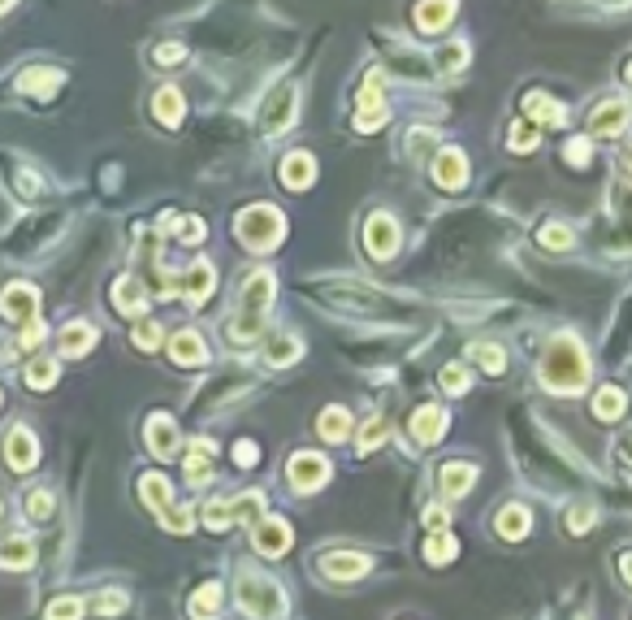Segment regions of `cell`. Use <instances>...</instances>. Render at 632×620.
Returning <instances> with one entry per match:
<instances>
[{"instance_id": "2e32d148", "label": "cell", "mask_w": 632, "mask_h": 620, "mask_svg": "<svg viewBox=\"0 0 632 620\" xmlns=\"http://www.w3.org/2000/svg\"><path fill=\"white\" fill-rule=\"evenodd\" d=\"M213 291H217V270H213V265H204V261L191 265V270L178 278V296L187 299L191 308H199V304L213 296Z\"/></svg>"}, {"instance_id": "cb8c5ba5", "label": "cell", "mask_w": 632, "mask_h": 620, "mask_svg": "<svg viewBox=\"0 0 632 620\" xmlns=\"http://www.w3.org/2000/svg\"><path fill=\"white\" fill-rule=\"evenodd\" d=\"M213 460H217V443H208V438H195L191 451H187V460H182V469H187V482H191V486L208 482V473H213Z\"/></svg>"}, {"instance_id": "ffe728a7", "label": "cell", "mask_w": 632, "mask_h": 620, "mask_svg": "<svg viewBox=\"0 0 632 620\" xmlns=\"http://www.w3.org/2000/svg\"><path fill=\"white\" fill-rule=\"evenodd\" d=\"M96 348V330L87 322H66L61 325V334H57V351L66 356V360H78V356H87V351Z\"/></svg>"}, {"instance_id": "f1b7e54d", "label": "cell", "mask_w": 632, "mask_h": 620, "mask_svg": "<svg viewBox=\"0 0 632 620\" xmlns=\"http://www.w3.org/2000/svg\"><path fill=\"white\" fill-rule=\"evenodd\" d=\"M152 113L161 118V126H178L182 118H187V100H182L178 87H161L156 100H152Z\"/></svg>"}, {"instance_id": "4fadbf2b", "label": "cell", "mask_w": 632, "mask_h": 620, "mask_svg": "<svg viewBox=\"0 0 632 620\" xmlns=\"http://www.w3.org/2000/svg\"><path fill=\"white\" fill-rule=\"evenodd\" d=\"M147 299H152V291H147L144 273H126V278L113 282V304H118V313H122V317H144Z\"/></svg>"}, {"instance_id": "e575fe53", "label": "cell", "mask_w": 632, "mask_h": 620, "mask_svg": "<svg viewBox=\"0 0 632 620\" xmlns=\"http://www.w3.org/2000/svg\"><path fill=\"white\" fill-rule=\"evenodd\" d=\"M260 512H265V495H260V491H247V495L230 499V517H234V525H256V521H265Z\"/></svg>"}, {"instance_id": "f5cc1de1", "label": "cell", "mask_w": 632, "mask_h": 620, "mask_svg": "<svg viewBox=\"0 0 632 620\" xmlns=\"http://www.w3.org/2000/svg\"><path fill=\"white\" fill-rule=\"evenodd\" d=\"M152 57H156V66H165V70H170V66H182L187 49H182V44H161V49L152 52Z\"/></svg>"}, {"instance_id": "9f6ffc18", "label": "cell", "mask_w": 632, "mask_h": 620, "mask_svg": "<svg viewBox=\"0 0 632 620\" xmlns=\"http://www.w3.org/2000/svg\"><path fill=\"white\" fill-rule=\"evenodd\" d=\"M204 239V222L199 217H182V244H199Z\"/></svg>"}, {"instance_id": "5bb4252c", "label": "cell", "mask_w": 632, "mask_h": 620, "mask_svg": "<svg viewBox=\"0 0 632 620\" xmlns=\"http://www.w3.org/2000/svg\"><path fill=\"white\" fill-rule=\"evenodd\" d=\"M4 460H9V469L13 473L35 469V465H40V438H35L26 425H13L9 438H4Z\"/></svg>"}, {"instance_id": "f6af8a7d", "label": "cell", "mask_w": 632, "mask_h": 620, "mask_svg": "<svg viewBox=\"0 0 632 620\" xmlns=\"http://www.w3.org/2000/svg\"><path fill=\"white\" fill-rule=\"evenodd\" d=\"M468 386H472V377H468L463 365H446V369H442V391H446V395H463Z\"/></svg>"}, {"instance_id": "db71d44e", "label": "cell", "mask_w": 632, "mask_h": 620, "mask_svg": "<svg viewBox=\"0 0 632 620\" xmlns=\"http://www.w3.org/2000/svg\"><path fill=\"white\" fill-rule=\"evenodd\" d=\"M589 525H593V508L576 503V508H572V517H567V529H572V534H584Z\"/></svg>"}, {"instance_id": "7dc6e473", "label": "cell", "mask_w": 632, "mask_h": 620, "mask_svg": "<svg viewBox=\"0 0 632 620\" xmlns=\"http://www.w3.org/2000/svg\"><path fill=\"white\" fill-rule=\"evenodd\" d=\"M161 339H165V334H161V325H156V322H139V325H135V348H139V351H156V348H161Z\"/></svg>"}, {"instance_id": "9a60e30c", "label": "cell", "mask_w": 632, "mask_h": 620, "mask_svg": "<svg viewBox=\"0 0 632 620\" xmlns=\"http://www.w3.org/2000/svg\"><path fill=\"white\" fill-rule=\"evenodd\" d=\"M320 572L329 581H356V577L373 572V560L360 551H329V555H320Z\"/></svg>"}, {"instance_id": "9c48e42d", "label": "cell", "mask_w": 632, "mask_h": 620, "mask_svg": "<svg viewBox=\"0 0 632 620\" xmlns=\"http://www.w3.org/2000/svg\"><path fill=\"white\" fill-rule=\"evenodd\" d=\"M294 543L291 525L282 521V517H265V521L251 525V546L260 551V555H268V560H277V555H286Z\"/></svg>"}, {"instance_id": "816d5d0a", "label": "cell", "mask_w": 632, "mask_h": 620, "mask_svg": "<svg viewBox=\"0 0 632 620\" xmlns=\"http://www.w3.org/2000/svg\"><path fill=\"white\" fill-rule=\"evenodd\" d=\"M44 339H48V325H44V317H40V322H31V325H22V348L26 351H35Z\"/></svg>"}, {"instance_id": "680465c9", "label": "cell", "mask_w": 632, "mask_h": 620, "mask_svg": "<svg viewBox=\"0 0 632 620\" xmlns=\"http://www.w3.org/2000/svg\"><path fill=\"white\" fill-rule=\"evenodd\" d=\"M615 460H619V469H628V477H632V434L615 443Z\"/></svg>"}, {"instance_id": "ab89813d", "label": "cell", "mask_w": 632, "mask_h": 620, "mask_svg": "<svg viewBox=\"0 0 632 620\" xmlns=\"http://www.w3.org/2000/svg\"><path fill=\"white\" fill-rule=\"evenodd\" d=\"M537 244H541L546 252H567L572 248V230H567L563 222H546L541 226V235H537Z\"/></svg>"}, {"instance_id": "6125c7cd", "label": "cell", "mask_w": 632, "mask_h": 620, "mask_svg": "<svg viewBox=\"0 0 632 620\" xmlns=\"http://www.w3.org/2000/svg\"><path fill=\"white\" fill-rule=\"evenodd\" d=\"M624 170H628V174H632V144H628V148H624Z\"/></svg>"}, {"instance_id": "8992f818", "label": "cell", "mask_w": 632, "mask_h": 620, "mask_svg": "<svg viewBox=\"0 0 632 620\" xmlns=\"http://www.w3.org/2000/svg\"><path fill=\"white\" fill-rule=\"evenodd\" d=\"M286 477H291V486L299 495H312L329 482V460L316 456V451H294L291 465H286Z\"/></svg>"}, {"instance_id": "be15d7a7", "label": "cell", "mask_w": 632, "mask_h": 620, "mask_svg": "<svg viewBox=\"0 0 632 620\" xmlns=\"http://www.w3.org/2000/svg\"><path fill=\"white\" fill-rule=\"evenodd\" d=\"M624 83H628V87H632V61H628V66H624Z\"/></svg>"}, {"instance_id": "91938a15", "label": "cell", "mask_w": 632, "mask_h": 620, "mask_svg": "<svg viewBox=\"0 0 632 620\" xmlns=\"http://www.w3.org/2000/svg\"><path fill=\"white\" fill-rule=\"evenodd\" d=\"M429 144H434V130H412V139H408V152H412V156H420V152L429 148Z\"/></svg>"}, {"instance_id": "bcb514c9", "label": "cell", "mask_w": 632, "mask_h": 620, "mask_svg": "<svg viewBox=\"0 0 632 620\" xmlns=\"http://www.w3.org/2000/svg\"><path fill=\"white\" fill-rule=\"evenodd\" d=\"M48 620H78L83 616V598H74V595H66V598H52L48 603V612H44Z\"/></svg>"}, {"instance_id": "ba28073f", "label": "cell", "mask_w": 632, "mask_h": 620, "mask_svg": "<svg viewBox=\"0 0 632 620\" xmlns=\"http://www.w3.org/2000/svg\"><path fill=\"white\" fill-rule=\"evenodd\" d=\"M294 109H299V92H294V87H277V92L265 100L260 130H265V135H286L294 122Z\"/></svg>"}, {"instance_id": "6f0895ef", "label": "cell", "mask_w": 632, "mask_h": 620, "mask_svg": "<svg viewBox=\"0 0 632 620\" xmlns=\"http://www.w3.org/2000/svg\"><path fill=\"white\" fill-rule=\"evenodd\" d=\"M446 521H451V517H446V508H442V503H434V508L425 512V525H429L434 534H442V529H446Z\"/></svg>"}, {"instance_id": "f907efd6", "label": "cell", "mask_w": 632, "mask_h": 620, "mask_svg": "<svg viewBox=\"0 0 632 620\" xmlns=\"http://www.w3.org/2000/svg\"><path fill=\"white\" fill-rule=\"evenodd\" d=\"M589 144H593L589 135H576V139H567V148H563V156H567L572 165H584V161H589Z\"/></svg>"}, {"instance_id": "11a10c76", "label": "cell", "mask_w": 632, "mask_h": 620, "mask_svg": "<svg viewBox=\"0 0 632 620\" xmlns=\"http://www.w3.org/2000/svg\"><path fill=\"white\" fill-rule=\"evenodd\" d=\"M234 460H239L243 469H251V465L260 460V447H256V443H247V438H243V443L234 447Z\"/></svg>"}, {"instance_id": "5b68a950", "label": "cell", "mask_w": 632, "mask_h": 620, "mask_svg": "<svg viewBox=\"0 0 632 620\" xmlns=\"http://www.w3.org/2000/svg\"><path fill=\"white\" fill-rule=\"evenodd\" d=\"M632 122V109H628V100H619V96H607V100H598L593 109H589V118H584V126H589V139L598 135V139H615V135H624Z\"/></svg>"}, {"instance_id": "6da1fadb", "label": "cell", "mask_w": 632, "mask_h": 620, "mask_svg": "<svg viewBox=\"0 0 632 620\" xmlns=\"http://www.w3.org/2000/svg\"><path fill=\"white\" fill-rule=\"evenodd\" d=\"M541 386L555 391V395H581L589 386V360H584L581 343L572 334H555L550 348L541 356Z\"/></svg>"}, {"instance_id": "44dd1931", "label": "cell", "mask_w": 632, "mask_h": 620, "mask_svg": "<svg viewBox=\"0 0 632 620\" xmlns=\"http://www.w3.org/2000/svg\"><path fill=\"white\" fill-rule=\"evenodd\" d=\"M451 18H455V0H420L412 9L416 31H425V35H438Z\"/></svg>"}, {"instance_id": "30bf717a", "label": "cell", "mask_w": 632, "mask_h": 620, "mask_svg": "<svg viewBox=\"0 0 632 620\" xmlns=\"http://www.w3.org/2000/svg\"><path fill=\"white\" fill-rule=\"evenodd\" d=\"M386 122V96H382V75H368L364 92L356 96V130L373 135L377 126Z\"/></svg>"}, {"instance_id": "7bdbcfd3", "label": "cell", "mask_w": 632, "mask_h": 620, "mask_svg": "<svg viewBox=\"0 0 632 620\" xmlns=\"http://www.w3.org/2000/svg\"><path fill=\"white\" fill-rule=\"evenodd\" d=\"M161 525H165L170 534H191L195 517H191V508H182V503H178V508H165V512H161Z\"/></svg>"}, {"instance_id": "d6986e66", "label": "cell", "mask_w": 632, "mask_h": 620, "mask_svg": "<svg viewBox=\"0 0 632 620\" xmlns=\"http://www.w3.org/2000/svg\"><path fill=\"white\" fill-rule=\"evenodd\" d=\"M524 122L563 126V122H567V109H563L555 96H546V92H529V96H524Z\"/></svg>"}, {"instance_id": "d4e9b609", "label": "cell", "mask_w": 632, "mask_h": 620, "mask_svg": "<svg viewBox=\"0 0 632 620\" xmlns=\"http://www.w3.org/2000/svg\"><path fill=\"white\" fill-rule=\"evenodd\" d=\"M170 360L173 365H204L208 348H204V339L195 330H178V334H170Z\"/></svg>"}, {"instance_id": "f546056e", "label": "cell", "mask_w": 632, "mask_h": 620, "mask_svg": "<svg viewBox=\"0 0 632 620\" xmlns=\"http://www.w3.org/2000/svg\"><path fill=\"white\" fill-rule=\"evenodd\" d=\"M316 434L325 438V443H347V434H351V412L347 408H325L320 412V421H316Z\"/></svg>"}, {"instance_id": "e0dca14e", "label": "cell", "mask_w": 632, "mask_h": 620, "mask_svg": "<svg viewBox=\"0 0 632 620\" xmlns=\"http://www.w3.org/2000/svg\"><path fill=\"white\" fill-rule=\"evenodd\" d=\"M434 182L442 191H463L468 187V156L460 148H442L434 161Z\"/></svg>"}, {"instance_id": "4316f807", "label": "cell", "mask_w": 632, "mask_h": 620, "mask_svg": "<svg viewBox=\"0 0 632 620\" xmlns=\"http://www.w3.org/2000/svg\"><path fill=\"white\" fill-rule=\"evenodd\" d=\"M472 482H477V465H442V477H438V486H442V499H463L468 491H472Z\"/></svg>"}, {"instance_id": "836d02e7", "label": "cell", "mask_w": 632, "mask_h": 620, "mask_svg": "<svg viewBox=\"0 0 632 620\" xmlns=\"http://www.w3.org/2000/svg\"><path fill=\"white\" fill-rule=\"evenodd\" d=\"M22 382L31 386V391H52V386H57V360L35 356V360L22 369Z\"/></svg>"}, {"instance_id": "f35d334b", "label": "cell", "mask_w": 632, "mask_h": 620, "mask_svg": "<svg viewBox=\"0 0 632 620\" xmlns=\"http://www.w3.org/2000/svg\"><path fill=\"white\" fill-rule=\"evenodd\" d=\"M126 603H130L126 590H100V595L92 598V612L104 616V620H113V616H122V612H126Z\"/></svg>"}, {"instance_id": "7c38bea8", "label": "cell", "mask_w": 632, "mask_h": 620, "mask_svg": "<svg viewBox=\"0 0 632 620\" xmlns=\"http://www.w3.org/2000/svg\"><path fill=\"white\" fill-rule=\"evenodd\" d=\"M144 438L156 460H173L178 456V421H173L170 412H152L144 425Z\"/></svg>"}, {"instance_id": "681fc988", "label": "cell", "mask_w": 632, "mask_h": 620, "mask_svg": "<svg viewBox=\"0 0 632 620\" xmlns=\"http://www.w3.org/2000/svg\"><path fill=\"white\" fill-rule=\"evenodd\" d=\"M386 434H390V421H386V417H373V421L360 430V447H364V451H373V447L382 443Z\"/></svg>"}, {"instance_id": "484cf974", "label": "cell", "mask_w": 632, "mask_h": 620, "mask_svg": "<svg viewBox=\"0 0 632 620\" xmlns=\"http://www.w3.org/2000/svg\"><path fill=\"white\" fill-rule=\"evenodd\" d=\"M494 529H498V538L520 543V538L533 529V517H529V508H524V503H507V508L494 517Z\"/></svg>"}, {"instance_id": "4dcf8cb0", "label": "cell", "mask_w": 632, "mask_h": 620, "mask_svg": "<svg viewBox=\"0 0 632 620\" xmlns=\"http://www.w3.org/2000/svg\"><path fill=\"white\" fill-rule=\"evenodd\" d=\"M187 612H191V620H217V612H221V586L217 581H204V586L191 595Z\"/></svg>"}, {"instance_id": "c3c4849f", "label": "cell", "mask_w": 632, "mask_h": 620, "mask_svg": "<svg viewBox=\"0 0 632 620\" xmlns=\"http://www.w3.org/2000/svg\"><path fill=\"white\" fill-rule=\"evenodd\" d=\"M463 61H468V44H446V49L438 52V70H442V75L463 70Z\"/></svg>"}, {"instance_id": "8d00e7d4", "label": "cell", "mask_w": 632, "mask_h": 620, "mask_svg": "<svg viewBox=\"0 0 632 620\" xmlns=\"http://www.w3.org/2000/svg\"><path fill=\"white\" fill-rule=\"evenodd\" d=\"M455 555H460V538H455V534H446V529H442V534H429V543H425V560H429V564H451Z\"/></svg>"}, {"instance_id": "74e56055", "label": "cell", "mask_w": 632, "mask_h": 620, "mask_svg": "<svg viewBox=\"0 0 632 620\" xmlns=\"http://www.w3.org/2000/svg\"><path fill=\"white\" fill-rule=\"evenodd\" d=\"M481 369L489 373V377H498V373H507V351L498 348V343H472V351H468Z\"/></svg>"}, {"instance_id": "277c9868", "label": "cell", "mask_w": 632, "mask_h": 620, "mask_svg": "<svg viewBox=\"0 0 632 620\" xmlns=\"http://www.w3.org/2000/svg\"><path fill=\"white\" fill-rule=\"evenodd\" d=\"M234 235L251 252H273L282 244V235H286V217L273 204H247L243 213L234 217Z\"/></svg>"}, {"instance_id": "1f68e13d", "label": "cell", "mask_w": 632, "mask_h": 620, "mask_svg": "<svg viewBox=\"0 0 632 620\" xmlns=\"http://www.w3.org/2000/svg\"><path fill=\"white\" fill-rule=\"evenodd\" d=\"M31 564H35V543L31 538L0 543V569H31Z\"/></svg>"}, {"instance_id": "94428289", "label": "cell", "mask_w": 632, "mask_h": 620, "mask_svg": "<svg viewBox=\"0 0 632 620\" xmlns=\"http://www.w3.org/2000/svg\"><path fill=\"white\" fill-rule=\"evenodd\" d=\"M619 577L632 586V551H624V555H619Z\"/></svg>"}, {"instance_id": "52a82bcc", "label": "cell", "mask_w": 632, "mask_h": 620, "mask_svg": "<svg viewBox=\"0 0 632 620\" xmlns=\"http://www.w3.org/2000/svg\"><path fill=\"white\" fill-rule=\"evenodd\" d=\"M0 313L18 325L40 322V291H35L31 282H9V287L0 291Z\"/></svg>"}, {"instance_id": "b9f144b4", "label": "cell", "mask_w": 632, "mask_h": 620, "mask_svg": "<svg viewBox=\"0 0 632 620\" xmlns=\"http://www.w3.org/2000/svg\"><path fill=\"white\" fill-rule=\"evenodd\" d=\"M52 508H57L52 491H31V495H26V517H31V521H52Z\"/></svg>"}, {"instance_id": "ee69618b", "label": "cell", "mask_w": 632, "mask_h": 620, "mask_svg": "<svg viewBox=\"0 0 632 620\" xmlns=\"http://www.w3.org/2000/svg\"><path fill=\"white\" fill-rule=\"evenodd\" d=\"M199 512H204L199 521L208 525L213 534H221V529H230V525H234V517H230V503H204Z\"/></svg>"}, {"instance_id": "8fae6325", "label": "cell", "mask_w": 632, "mask_h": 620, "mask_svg": "<svg viewBox=\"0 0 632 620\" xmlns=\"http://www.w3.org/2000/svg\"><path fill=\"white\" fill-rule=\"evenodd\" d=\"M364 248L373 261H390L399 252V222L390 213H373L364 226Z\"/></svg>"}, {"instance_id": "83f0119b", "label": "cell", "mask_w": 632, "mask_h": 620, "mask_svg": "<svg viewBox=\"0 0 632 620\" xmlns=\"http://www.w3.org/2000/svg\"><path fill=\"white\" fill-rule=\"evenodd\" d=\"M61 83H66V75L52 70V66H35V70H26V75L18 78V87H22L26 96H52Z\"/></svg>"}, {"instance_id": "60d3db41", "label": "cell", "mask_w": 632, "mask_h": 620, "mask_svg": "<svg viewBox=\"0 0 632 620\" xmlns=\"http://www.w3.org/2000/svg\"><path fill=\"white\" fill-rule=\"evenodd\" d=\"M537 139H541V135H537L533 122H515V126H511V135H507V148L511 152H533Z\"/></svg>"}, {"instance_id": "d590c367", "label": "cell", "mask_w": 632, "mask_h": 620, "mask_svg": "<svg viewBox=\"0 0 632 620\" xmlns=\"http://www.w3.org/2000/svg\"><path fill=\"white\" fill-rule=\"evenodd\" d=\"M299 356H303V348H299V339H291V334H277V339H268V348H265V360L273 365V369L294 365Z\"/></svg>"}, {"instance_id": "e7e4bbea", "label": "cell", "mask_w": 632, "mask_h": 620, "mask_svg": "<svg viewBox=\"0 0 632 620\" xmlns=\"http://www.w3.org/2000/svg\"><path fill=\"white\" fill-rule=\"evenodd\" d=\"M9 4H13V0H0V13H4V9H9Z\"/></svg>"}, {"instance_id": "603a6c76", "label": "cell", "mask_w": 632, "mask_h": 620, "mask_svg": "<svg viewBox=\"0 0 632 620\" xmlns=\"http://www.w3.org/2000/svg\"><path fill=\"white\" fill-rule=\"evenodd\" d=\"M139 499H144L147 512H165V508H173V486L165 473H144L139 477Z\"/></svg>"}, {"instance_id": "ac0fdd59", "label": "cell", "mask_w": 632, "mask_h": 620, "mask_svg": "<svg viewBox=\"0 0 632 620\" xmlns=\"http://www.w3.org/2000/svg\"><path fill=\"white\" fill-rule=\"evenodd\" d=\"M446 425H451V417H446V408H438V403H420L412 412V438L420 447H434L446 434Z\"/></svg>"}, {"instance_id": "d6a6232c", "label": "cell", "mask_w": 632, "mask_h": 620, "mask_svg": "<svg viewBox=\"0 0 632 620\" xmlns=\"http://www.w3.org/2000/svg\"><path fill=\"white\" fill-rule=\"evenodd\" d=\"M624 408H628V395H624L619 386H602V391L593 395V412H598V421H619V417H624Z\"/></svg>"}, {"instance_id": "7a4b0ae2", "label": "cell", "mask_w": 632, "mask_h": 620, "mask_svg": "<svg viewBox=\"0 0 632 620\" xmlns=\"http://www.w3.org/2000/svg\"><path fill=\"white\" fill-rule=\"evenodd\" d=\"M273 296H277V278H273V270H256L243 282V291H239V317L225 325V339H230L234 348H243V343H251V339L260 334Z\"/></svg>"}, {"instance_id": "3957f363", "label": "cell", "mask_w": 632, "mask_h": 620, "mask_svg": "<svg viewBox=\"0 0 632 620\" xmlns=\"http://www.w3.org/2000/svg\"><path fill=\"white\" fill-rule=\"evenodd\" d=\"M234 598H239V607H243L247 620H282L291 612L286 590H282L273 577H265V572H243L239 586H234Z\"/></svg>"}, {"instance_id": "7402d4cb", "label": "cell", "mask_w": 632, "mask_h": 620, "mask_svg": "<svg viewBox=\"0 0 632 620\" xmlns=\"http://www.w3.org/2000/svg\"><path fill=\"white\" fill-rule=\"evenodd\" d=\"M277 178H282V187H291V191H303V187H312V182H316V161L308 156V152H291V156L282 161Z\"/></svg>"}]
</instances>
